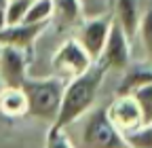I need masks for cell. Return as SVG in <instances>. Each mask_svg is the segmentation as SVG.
Wrapping results in <instances>:
<instances>
[{
	"mask_svg": "<svg viewBox=\"0 0 152 148\" xmlns=\"http://www.w3.org/2000/svg\"><path fill=\"white\" fill-rule=\"evenodd\" d=\"M106 72H108L106 66L95 62L87 72L70 78L66 83V89H64V97H61V106H59V112H57V119L51 125L68 127L74 121H78L80 116H85L91 110L95 97H97V91L104 83Z\"/></svg>",
	"mask_w": 152,
	"mask_h": 148,
	"instance_id": "obj_1",
	"label": "cell"
},
{
	"mask_svg": "<svg viewBox=\"0 0 152 148\" xmlns=\"http://www.w3.org/2000/svg\"><path fill=\"white\" fill-rule=\"evenodd\" d=\"M21 87L28 97V114L40 119V121L53 123L57 119L59 106H61L66 81L59 76H47V78H30L28 76Z\"/></svg>",
	"mask_w": 152,
	"mask_h": 148,
	"instance_id": "obj_2",
	"label": "cell"
},
{
	"mask_svg": "<svg viewBox=\"0 0 152 148\" xmlns=\"http://www.w3.org/2000/svg\"><path fill=\"white\" fill-rule=\"evenodd\" d=\"M85 148H131L123 131H118L108 119L106 108H97L89 114L83 129Z\"/></svg>",
	"mask_w": 152,
	"mask_h": 148,
	"instance_id": "obj_3",
	"label": "cell"
},
{
	"mask_svg": "<svg viewBox=\"0 0 152 148\" xmlns=\"http://www.w3.org/2000/svg\"><path fill=\"white\" fill-rule=\"evenodd\" d=\"M55 72L59 78H74L78 74L87 72L95 62L93 57L85 51V47L76 40V38H68L66 42H61V47L55 51L53 59H51Z\"/></svg>",
	"mask_w": 152,
	"mask_h": 148,
	"instance_id": "obj_4",
	"label": "cell"
},
{
	"mask_svg": "<svg viewBox=\"0 0 152 148\" xmlns=\"http://www.w3.org/2000/svg\"><path fill=\"white\" fill-rule=\"evenodd\" d=\"M106 112L114 127L123 133H129L144 125V110L133 93H116L114 102L106 108Z\"/></svg>",
	"mask_w": 152,
	"mask_h": 148,
	"instance_id": "obj_5",
	"label": "cell"
},
{
	"mask_svg": "<svg viewBox=\"0 0 152 148\" xmlns=\"http://www.w3.org/2000/svg\"><path fill=\"white\" fill-rule=\"evenodd\" d=\"M102 66H106V70H125L131 64V45H129V36L123 32V28L112 19L110 32L106 45L102 49V55L97 59Z\"/></svg>",
	"mask_w": 152,
	"mask_h": 148,
	"instance_id": "obj_6",
	"label": "cell"
},
{
	"mask_svg": "<svg viewBox=\"0 0 152 148\" xmlns=\"http://www.w3.org/2000/svg\"><path fill=\"white\" fill-rule=\"evenodd\" d=\"M30 51L13 45H0V78L4 87H21L28 78Z\"/></svg>",
	"mask_w": 152,
	"mask_h": 148,
	"instance_id": "obj_7",
	"label": "cell"
},
{
	"mask_svg": "<svg viewBox=\"0 0 152 148\" xmlns=\"http://www.w3.org/2000/svg\"><path fill=\"white\" fill-rule=\"evenodd\" d=\"M110 26H112V19L108 15H95V17L83 19L78 23L76 40L85 47V51L93 57V62L99 59L102 49H104L106 38H108V32H110Z\"/></svg>",
	"mask_w": 152,
	"mask_h": 148,
	"instance_id": "obj_8",
	"label": "cell"
},
{
	"mask_svg": "<svg viewBox=\"0 0 152 148\" xmlns=\"http://www.w3.org/2000/svg\"><path fill=\"white\" fill-rule=\"evenodd\" d=\"M49 23H15V26H4L0 30V45H13L19 49L32 51V45L38 40Z\"/></svg>",
	"mask_w": 152,
	"mask_h": 148,
	"instance_id": "obj_9",
	"label": "cell"
},
{
	"mask_svg": "<svg viewBox=\"0 0 152 148\" xmlns=\"http://www.w3.org/2000/svg\"><path fill=\"white\" fill-rule=\"evenodd\" d=\"M140 19H142V13H140L137 0H116L114 2V21L123 28V32L129 38L137 34Z\"/></svg>",
	"mask_w": 152,
	"mask_h": 148,
	"instance_id": "obj_10",
	"label": "cell"
},
{
	"mask_svg": "<svg viewBox=\"0 0 152 148\" xmlns=\"http://www.w3.org/2000/svg\"><path fill=\"white\" fill-rule=\"evenodd\" d=\"M152 85V62H140V64H129L125 68V76L121 78V85L116 93H133L137 87Z\"/></svg>",
	"mask_w": 152,
	"mask_h": 148,
	"instance_id": "obj_11",
	"label": "cell"
},
{
	"mask_svg": "<svg viewBox=\"0 0 152 148\" xmlns=\"http://www.w3.org/2000/svg\"><path fill=\"white\" fill-rule=\"evenodd\" d=\"M0 112L9 119H21L28 114V97L23 87H2V91H0Z\"/></svg>",
	"mask_w": 152,
	"mask_h": 148,
	"instance_id": "obj_12",
	"label": "cell"
},
{
	"mask_svg": "<svg viewBox=\"0 0 152 148\" xmlns=\"http://www.w3.org/2000/svg\"><path fill=\"white\" fill-rule=\"evenodd\" d=\"M51 4H53V19L61 28L78 26L85 19L83 0H51Z\"/></svg>",
	"mask_w": 152,
	"mask_h": 148,
	"instance_id": "obj_13",
	"label": "cell"
},
{
	"mask_svg": "<svg viewBox=\"0 0 152 148\" xmlns=\"http://www.w3.org/2000/svg\"><path fill=\"white\" fill-rule=\"evenodd\" d=\"M53 19V4L51 0H32L28 13L23 17L26 23H49Z\"/></svg>",
	"mask_w": 152,
	"mask_h": 148,
	"instance_id": "obj_14",
	"label": "cell"
},
{
	"mask_svg": "<svg viewBox=\"0 0 152 148\" xmlns=\"http://www.w3.org/2000/svg\"><path fill=\"white\" fill-rule=\"evenodd\" d=\"M125 138H127V144L131 148H152V121L125 133Z\"/></svg>",
	"mask_w": 152,
	"mask_h": 148,
	"instance_id": "obj_15",
	"label": "cell"
},
{
	"mask_svg": "<svg viewBox=\"0 0 152 148\" xmlns=\"http://www.w3.org/2000/svg\"><path fill=\"white\" fill-rule=\"evenodd\" d=\"M137 34L142 36V45H144V51L148 55V59L152 62V7H148L144 13H142V19H140V30Z\"/></svg>",
	"mask_w": 152,
	"mask_h": 148,
	"instance_id": "obj_16",
	"label": "cell"
},
{
	"mask_svg": "<svg viewBox=\"0 0 152 148\" xmlns=\"http://www.w3.org/2000/svg\"><path fill=\"white\" fill-rule=\"evenodd\" d=\"M45 148H74L72 142H70V138L66 136V127L51 125V127H49V131H47Z\"/></svg>",
	"mask_w": 152,
	"mask_h": 148,
	"instance_id": "obj_17",
	"label": "cell"
},
{
	"mask_svg": "<svg viewBox=\"0 0 152 148\" xmlns=\"http://www.w3.org/2000/svg\"><path fill=\"white\" fill-rule=\"evenodd\" d=\"M32 0H9V9H7V26H15L21 23L23 17L28 13Z\"/></svg>",
	"mask_w": 152,
	"mask_h": 148,
	"instance_id": "obj_18",
	"label": "cell"
},
{
	"mask_svg": "<svg viewBox=\"0 0 152 148\" xmlns=\"http://www.w3.org/2000/svg\"><path fill=\"white\" fill-rule=\"evenodd\" d=\"M135 100L140 102L142 110H144V123L152 121V85H144V87H137L133 91Z\"/></svg>",
	"mask_w": 152,
	"mask_h": 148,
	"instance_id": "obj_19",
	"label": "cell"
},
{
	"mask_svg": "<svg viewBox=\"0 0 152 148\" xmlns=\"http://www.w3.org/2000/svg\"><path fill=\"white\" fill-rule=\"evenodd\" d=\"M7 9H9V0H0V30L7 26Z\"/></svg>",
	"mask_w": 152,
	"mask_h": 148,
	"instance_id": "obj_20",
	"label": "cell"
},
{
	"mask_svg": "<svg viewBox=\"0 0 152 148\" xmlns=\"http://www.w3.org/2000/svg\"><path fill=\"white\" fill-rule=\"evenodd\" d=\"M2 87H4V83H2V78H0V91H2Z\"/></svg>",
	"mask_w": 152,
	"mask_h": 148,
	"instance_id": "obj_21",
	"label": "cell"
}]
</instances>
